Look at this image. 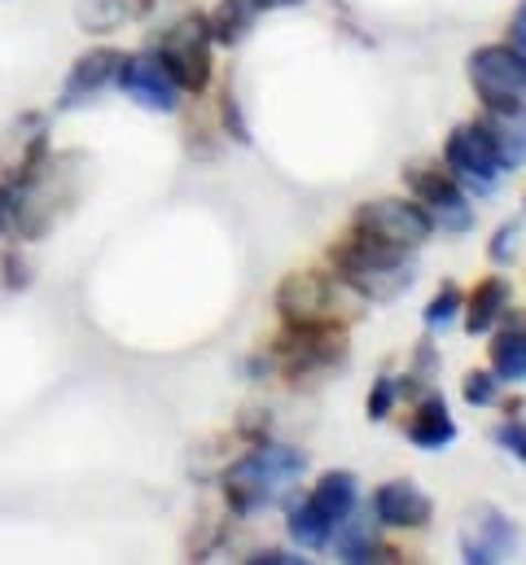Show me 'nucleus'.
<instances>
[{"label":"nucleus","mask_w":526,"mask_h":565,"mask_svg":"<svg viewBox=\"0 0 526 565\" xmlns=\"http://www.w3.org/2000/svg\"><path fill=\"white\" fill-rule=\"evenodd\" d=\"M303 473H307V451L260 438L238 460H229V469L220 478L224 504L233 518H255L263 509L285 504L294 495V487L303 482Z\"/></svg>","instance_id":"1"},{"label":"nucleus","mask_w":526,"mask_h":565,"mask_svg":"<svg viewBox=\"0 0 526 565\" xmlns=\"http://www.w3.org/2000/svg\"><path fill=\"white\" fill-rule=\"evenodd\" d=\"M329 273L347 285L356 298H365L369 307H387V302L403 298L417 285L412 255L394 250V246L360 233V228H347V237L329 246Z\"/></svg>","instance_id":"2"},{"label":"nucleus","mask_w":526,"mask_h":565,"mask_svg":"<svg viewBox=\"0 0 526 565\" xmlns=\"http://www.w3.org/2000/svg\"><path fill=\"white\" fill-rule=\"evenodd\" d=\"M180 84V93L202 97L215 79V40L207 26V13H198L193 4L185 13H176L162 26H149V44H145Z\"/></svg>","instance_id":"3"},{"label":"nucleus","mask_w":526,"mask_h":565,"mask_svg":"<svg viewBox=\"0 0 526 565\" xmlns=\"http://www.w3.org/2000/svg\"><path fill=\"white\" fill-rule=\"evenodd\" d=\"M267 351L276 360V373L294 386L343 373L351 360L347 324H285Z\"/></svg>","instance_id":"4"},{"label":"nucleus","mask_w":526,"mask_h":565,"mask_svg":"<svg viewBox=\"0 0 526 565\" xmlns=\"http://www.w3.org/2000/svg\"><path fill=\"white\" fill-rule=\"evenodd\" d=\"M272 307H276L281 324H347L369 302L356 298L334 273H290L276 285Z\"/></svg>","instance_id":"5"},{"label":"nucleus","mask_w":526,"mask_h":565,"mask_svg":"<svg viewBox=\"0 0 526 565\" xmlns=\"http://www.w3.org/2000/svg\"><path fill=\"white\" fill-rule=\"evenodd\" d=\"M403 189L430 215L434 233H448V237L474 233V224H478L474 198L443 171V162H412V167H403Z\"/></svg>","instance_id":"6"},{"label":"nucleus","mask_w":526,"mask_h":565,"mask_svg":"<svg viewBox=\"0 0 526 565\" xmlns=\"http://www.w3.org/2000/svg\"><path fill=\"white\" fill-rule=\"evenodd\" d=\"M465 79H470L478 106H492V110L526 106V53L509 40L478 44L465 57Z\"/></svg>","instance_id":"7"},{"label":"nucleus","mask_w":526,"mask_h":565,"mask_svg":"<svg viewBox=\"0 0 526 565\" xmlns=\"http://www.w3.org/2000/svg\"><path fill=\"white\" fill-rule=\"evenodd\" d=\"M351 228L387 242L394 250H408V255H417L434 237L430 215L412 198H374V202H360L356 215H351Z\"/></svg>","instance_id":"8"},{"label":"nucleus","mask_w":526,"mask_h":565,"mask_svg":"<svg viewBox=\"0 0 526 565\" xmlns=\"http://www.w3.org/2000/svg\"><path fill=\"white\" fill-rule=\"evenodd\" d=\"M443 171L470 193V198H492L505 180V167L496 162L487 137L478 132V124H456L443 141Z\"/></svg>","instance_id":"9"},{"label":"nucleus","mask_w":526,"mask_h":565,"mask_svg":"<svg viewBox=\"0 0 526 565\" xmlns=\"http://www.w3.org/2000/svg\"><path fill=\"white\" fill-rule=\"evenodd\" d=\"M518 548H523V526H518L509 513H501L496 504L470 509L465 531H461V562L501 565V562H514Z\"/></svg>","instance_id":"10"},{"label":"nucleus","mask_w":526,"mask_h":565,"mask_svg":"<svg viewBox=\"0 0 526 565\" xmlns=\"http://www.w3.org/2000/svg\"><path fill=\"white\" fill-rule=\"evenodd\" d=\"M119 66H124V49H111V44L84 49V53L71 62V71H66V79H62V88H57L53 110H57V115H75V110L93 106L102 93H111V88H115Z\"/></svg>","instance_id":"11"},{"label":"nucleus","mask_w":526,"mask_h":565,"mask_svg":"<svg viewBox=\"0 0 526 565\" xmlns=\"http://www.w3.org/2000/svg\"><path fill=\"white\" fill-rule=\"evenodd\" d=\"M115 88L136 102L140 110L149 115H176L180 110V84L171 79V71L149 53V49H136V53H124V66H119V79Z\"/></svg>","instance_id":"12"},{"label":"nucleus","mask_w":526,"mask_h":565,"mask_svg":"<svg viewBox=\"0 0 526 565\" xmlns=\"http://www.w3.org/2000/svg\"><path fill=\"white\" fill-rule=\"evenodd\" d=\"M49 153H53L49 115L22 110V115L4 128V137H0V180H27V175H35Z\"/></svg>","instance_id":"13"},{"label":"nucleus","mask_w":526,"mask_h":565,"mask_svg":"<svg viewBox=\"0 0 526 565\" xmlns=\"http://www.w3.org/2000/svg\"><path fill=\"white\" fill-rule=\"evenodd\" d=\"M329 548H334V557H338V562H347V565L403 562L394 548L382 544V522H378L374 504H356V509L338 522V531H334Z\"/></svg>","instance_id":"14"},{"label":"nucleus","mask_w":526,"mask_h":565,"mask_svg":"<svg viewBox=\"0 0 526 565\" xmlns=\"http://www.w3.org/2000/svg\"><path fill=\"white\" fill-rule=\"evenodd\" d=\"M374 513L387 531H425L434 518V500L412 482V478H391L374 491Z\"/></svg>","instance_id":"15"},{"label":"nucleus","mask_w":526,"mask_h":565,"mask_svg":"<svg viewBox=\"0 0 526 565\" xmlns=\"http://www.w3.org/2000/svg\"><path fill=\"white\" fill-rule=\"evenodd\" d=\"M474 124H478V132L487 137L492 153H496V162L505 167V175L523 171L526 167V106H509V110H492V106H483Z\"/></svg>","instance_id":"16"},{"label":"nucleus","mask_w":526,"mask_h":565,"mask_svg":"<svg viewBox=\"0 0 526 565\" xmlns=\"http://www.w3.org/2000/svg\"><path fill=\"white\" fill-rule=\"evenodd\" d=\"M403 438H408L417 451H443V447H452V443L461 438L456 417H452V408H448V399H443L439 391H425V395L412 404V417L403 425Z\"/></svg>","instance_id":"17"},{"label":"nucleus","mask_w":526,"mask_h":565,"mask_svg":"<svg viewBox=\"0 0 526 565\" xmlns=\"http://www.w3.org/2000/svg\"><path fill=\"white\" fill-rule=\"evenodd\" d=\"M492 347H487V369L501 377V386H514L526 382V311L509 307L501 316V324L487 333Z\"/></svg>","instance_id":"18"},{"label":"nucleus","mask_w":526,"mask_h":565,"mask_svg":"<svg viewBox=\"0 0 526 565\" xmlns=\"http://www.w3.org/2000/svg\"><path fill=\"white\" fill-rule=\"evenodd\" d=\"M509 307H514V285H509V277H483V281L465 294L461 324H465L470 338H487Z\"/></svg>","instance_id":"19"},{"label":"nucleus","mask_w":526,"mask_h":565,"mask_svg":"<svg viewBox=\"0 0 526 565\" xmlns=\"http://www.w3.org/2000/svg\"><path fill=\"white\" fill-rule=\"evenodd\" d=\"M267 9H272L267 0H220V4L207 13V26H211L215 49H238V44H246Z\"/></svg>","instance_id":"20"},{"label":"nucleus","mask_w":526,"mask_h":565,"mask_svg":"<svg viewBox=\"0 0 526 565\" xmlns=\"http://www.w3.org/2000/svg\"><path fill=\"white\" fill-rule=\"evenodd\" d=\"M307 500L316 504V513L338 531V522L360 504V478L351 469H325L316 478V487H307Z\"/></svg>","instance_id":"21"},{"label":"nucleus","mask_w":526,"mask_h":565,"mask_svg":"<svg viewBox=\"0 0 526 565\" xmlns=\"http://www.w3.org/2000/svg\"><path fill=\"white\" fill-rule=\"evenodd\" d=\"M75 22L88 35H111L124 22H136V0H75Z\"/></svg>","instance_id":"22"},{"label":"nucleus","mask_w":526,"mask_h":565,"mask_svg":"<svg viewBox=\"0 0 526 565\" xmlns=\"http://www.w3.org/2000/svg\"><path fill=\"white\" fill-rule=\"evenodd\" d=\"M439 347L430 342V338H421L417 342V351H412V369L408 373H399V399H408V404H417L425 391H434V382H439Z\"/></svg>","instance_id":"23"},{"label":"nucleus","mask_w":526,"mask_h":565,"mask_svg":"<svg viewBox=\"0 0 526 565\" xmlns=\"http://www.w3.org/2000/svg\"><path fill=\"white\" fill-rule=\"evenodd\" d=\"M461 307H465V294H461V285L443 281L434 294H430V302H425V311H421V324H425V333H443V329H452L456 320H461Z\"/></svg>","instance_id":"24"},{"label":"nucleus","mask_w":526,"mask_h":565,"mask_svg":"<svg viewBox=\"0 0 526 565\" xmlns=\"http://www.w3.org/2000/svg\"><path fill=\"white\" fill-rule=\"evenodd\" d=\"M461 399L470 408H496L501 404V377L492 369H470L461 377Z\"/></svg>","instance_id":"25"},{"label":"nucleus","mask_w":526,"mask_h":565,"mask_svg":"<svg viewBox=\"0 0 526 565\" xmlns=\"http://www.w3.org/2000/svg\"><path fill=\"white\" fill-rule=\"evenodd\" d=\"M220 128H224V137L233 145H251V124H246V110H242V97H238V88L233 84H224V93H220Z\"/></svg>","instance_id":"26"},{"label":"nucleus","mask_w":526,"mask_h":565,"mask_svg":"<svg viewBox=\"0 0 526 565\" xmlns=\"http://www.w3.org/2000/svg\"><path fill=\"white\" fill-rule=\"evenodd\" d=\"M518 250H523V220H505V224L492 233V242H487V259H492L496 268H509V264L518 259Z\"/></svg>","instance_id":"27"},{"label":"nucleus","mask_w":526,"mask_h":565,"mask_svg":"<svg viewBox=\"0 0 526 565\" xmlns=\"http://www.w3.org/2000/svg\"><path fill=\"white\" fill-rule=\"evenodd\" d=\"M399 404V377L394 373H378V382L369 386V399H365V413L369 422H387Z\"/></svg>","instance_id":"28"},{"label":"nucleus","mask_w":526,"mask_h":565,"mask_svg":"<svg viewBox=\"0 0 526 565\" xmlns=\"http://www.w3.org/2000/svg\"><path fill=\"white\" fill-rule=\"evenodd\" d=\"M0 285H4L9 294L31 289V259H27L18 246H4V250H0Z\"/></svg>","instance_id":"29"},{"label":"nucleus","mask_w":526,"mask_h":565,"mask_svg":"<svg viewBox=\"0 0 526 565\" xmlns=\"http://www.w3.org/2000/svg\"><path fill=\"white\" fill-rule=\"evenodd\" d=\"M492 443H496L501 451L518 456V460L526 465V422L523 417H505V422L492 429Z\"/></svg>","instance_id":"30"},{"label":"nucleus","mask_w":526,"mask_h":565,"mask_svg":"<svg viewBox=\"0 0 526 565\" xmlns=\"http://www.w3.org/2000/svg\"><path fill=\"white\" fill-rule=\"evenodd\" d=\"M238 434L246 443H260V438H272V413L267 408H246L242 422H238Z\"/></svg>","instance_id":"31"},{"label":"nucleus","mask_w":526,"mask_h":565,"mask_svg":"<svg viewBox=\"0 0 526 565\" xmlns=\"http://www.w3.org/2000/svg\"><path fill=\"white\" fill-rule=\"evenodd\" d=\"M246 565H307V557H298V548L290 553V548H255Z\"/></svg>","instance_id":"32"},{"label":"nucleus","mask_w":526,"mask_h":565,"mask_svg":"<svg viewBox=\"0 0 526 565\" xmlns=\"http://www.w3.org/2000/svg\"><path fill=\"white\" fill-rule=\"evenodd\" d=\"M505 40H509V44H518V49L526 53V0H518L514 18H509V26H505Z\"/></svg>","instance_id":"33"},{"label":"nucleus","mask_w":526,"mask_h":565,"mask_svg":"<svg viewBox=\"0 0 526 565\" xmlns=\"http://www.w3.org/2000/svg\"><path fill=\"white\" fill-rule=\"evenodd\" d=\"M272 9H298V4H307V0H267Z\"/></svg>","instance_id":"34"},{"label":"nucleus","mask_w":526,"mask_h":565,"mask_svg":"<svg viewBox=\"0 0 526 565\" xmlns=\"http://www.w3.org/2000/svg\"><path fill=\"white\" fill-rule=\"evenodd\" d=\"M523 224H526V193H523Z\"/></svg>","instance_id":"35"}]
</instances>
